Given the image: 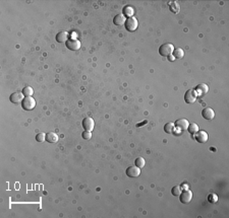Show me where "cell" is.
Returning a JSON list of instances; mask_svg holds the SVG:
<instances>
[{"label": "cell", "mask_w": 229, "mask_h": 218, "mask_svg": "<svg viewBox=\"0 0 229 218\" xmlns=\"http://www.w3.org/2000/svg\"><path fill=\"white\" fill-rule=\"evenodd\" d=\"M173 51H174V46L170 43L163 44L160 46V48H159V54L164 57H168L170 55H172Z\"/></svg>", "instance_id": "6da1fadb"}, {"label": "cell", "mask_w": 229, "mask_h": 218, "mask_svg": "<svg viewBox=\"0 0 229 218\" xmlns=\"http://www.w3.org/2000/svg\"><path fill=\"white\" fill-rule=\"evenodd\" d=\"M138 19L136 17H128V18L125 20V22H124V27H125V30L127 32H134L137 29H138Z\"/></svg>", "instance_id": "7a4b0ae2"}, {"label": "cell", "mask_w": 229, "mask_h": 218, "mask_svg": "<svg viewBox=\"0 0 229 218\" xmlns=\"http://www.w3.org/2000/svg\"><path fill=\"white\" fill-rule=\"evenodd\" d=\"M22 107L23 110L26 111H32L36 107V101L32 98V96H26L22 102Z\"/></svg>", "instance_id": "3957f363"}, {"label": "cell", "mask_w": 229, "mask_h": 218, "mask_svg": "<svg viewBox=\"0 0 229 218\" xmlns=\"http://www.w3.org/2000/svg\"><path fill=\"white\" fill-rule=\"evenodd\" d=\"M197 99V93L195 89H189L184 95V101L186 103H193Z\"/></svg>", "instance_id": "277c9868"}, {"label": "cell", "mask_w": 229, "mask_h": 218, "mask_svg": "<svg viewBox=\"0 0 229 218\" xmlns=\"http://www.w3.org/2000/svg\"><path fill=\"white\" fill-rule=\"evenodd\" d=\"M193 199V192L189 191V190H184L180 193L179 195V200L180 202L183 204H189Z\"/></svg>", "instance_id": "5b68a950"}, {"label": "cell", "mask_w": 229, "mask_h": 218, "mask_svg": "<svg viewBox=\"0 0 229 218\" xmlns=\"http://www.w3.org/2000/svg\"><path fill=\"white\" fill-rule=\"evenodd\" d=\"M65 44H66V47L68 49L71 51H78L81 48V42L76 39H69Z\"/></svg>", "instance_id": "8992f818"}, {"label": "cell", "mask_w": 229, "mask_h": 218, "mask_svg": "<svg viewBox=\"0 0 229 218\" xmlns=\"http://www.w3.org/2000/svg\"><path fill=\"white\" fill-rule=\"evenodd\" d=\"M125 174L129 178H138L141 175V168L138 167H128L126 168Z\"/></svg>", "instance_id": "52a82bcc"}, {"label": "cell", "mask_w": 229, "mask_h": 218, "mask_svg": "<svg viewBox=\"0 0 229 218\" xmlns=\"http://www.w3.org/2000/svg\"><path fill=\"white\" fill-rule=\"evenodd\" d=\"M208 138H209L208 133L205 132V131H197L195 134V139L199 143H206L208 141Z\"/></svg>", "instance_id": "ba28073f"}, {"label": "cell", "mask_w": 229, "mask_h": 218, "mask_svg": "<svg viewBox=\"0 0 229 218\" xmlns=\"http://www.w3.org/2000/svg\"><path fill=\"white\" fill-rule=\"evenodd\" d=\"M25 98L26 96L23 95V92H13L9 96V101L13 103H22Z\"/></svg>", "instance_id": "9c48e42d"}, {"label": "cell", "mask_w": 229, "mask_h": 218, "mask_svg": "<svg viewBox=\"0 0 229 218\" xmlns=\"http://www.w3.org/2000/svg\"><path fill=\"white\" fill-rule=\"evenodd\" d=\"M82 125L86 131H91L92 132V130L94 129V126H95V122H94V120L92 118H85L82 122Z\"/></svg>", "instance_id": "30bf717a"}, {"label": "cell", "mask_w": 229, "mask_h": 218, "mask_svg": "<svg viewBox=\"0 0 229 218\" xmlns=\"http://www.w3.org/2000/svg\"><path fill=\"white\" fill-rule=\"evenodd\" d=\"M189 125V121H187L186 119H178V120H176L175 123H174L175 127H177V128H179L180 130H183V131L187 130Z\"/></svg>", "instance_id": "8fae6325"}, {"label": "cell", "mask_w": 229, "mask_h": 218, "mask_svg": "<svg viewBox=\"0 0 229 218\" xmlns=\"http://www.w3.org/2000/svg\"><path fill=\"white\" fill-rule=\"evenodd\" d=\"M202 116L204 119H206V120H213L215 117V112L213 111V109L206 108L202 111Z\"/></svg>", "instance_id": "7c38bea8"}, {"label": "cell", "mask_w": 229, "mask_h": 218, "mask_svg": "<svg viewBox=\"0 0 229 218\" xmlns=\"http://www.w3.org/2000/svg\"><path fill=\"white\" fill-rule=\"evenodd\" d=\"M196 91L199 93L200 95H205L206 93H208V91H209V86L205 83H201L199 85H197Z\"/></svg>", "instance_id": "4fadbf2b"}, {"label": "cell", "mask_w": 229, "mask_h": 218, "mask_svg": "<svg viewBox=\"0 0 229 218\" xmlns=\"http://www.w3.org/2000/svg\"><path fill=\"white\" fill-rule=\"evenodd\" d=\"M55 39L58 43H66L68 40V34L66 32H59L56 34Z\"/></svg>", "instance_id": "5bb4252c"}, {"label": "cell", "mask_w": 229, "mask_h": 218, "mask_svg": "<svg viewBox=\"0 0 229 218\" xmlns=\"http://www.w3.org/2000/svg\"><path fill=\"white\" fill-rule=\"evenodd\" d=\"M125 16H124L122 13H120V14H117L114 16L113 18V23L115 26H122L124 25V22H125Z\"/></svg>", "instance_id": "9a60e30c"}, {"label": "cell", "mask_w": 229, "mask_h": 218, "mask_svg": "<svg viewBox=\"0 0 229 218\" xmlns=\"http://www.w3.org/2000/svg\"><path fill=\"white\" fill-rule=\"evenodd\" d=\"M46 140L47 142L49 143H55L58 141V135L56 133H53V132H49L46 134Z\"/></svg>", "instance_id": "2e32d148"}, {"label": "cell", "mask_w": 229, "mask_h": 218, "mask_svg": "<svg viewBox=\"0 0 229 218\" xmlns=\"http://www.w3.org/2000/svg\"><path fill=\"white\" fill-rule=\"evenodd\" d=\"M134 10L131 6H125V7H123V9H122V14L124 16L131 17L134 15Z\"/></svg>", "instance_id": "e0dca14e"}, {"label": "cell", "mask_w": 229, "mask_h": 218, "mask_svg": "<svg viewBox=\"0 0 229 218\" xmlns=\"http://www.w3.org/2000/svg\"><path fill=\"white\" fill-rule=\"evenodd\" d=\"M172 55H173V57L176 59H182L183 56H184V51L182 49H180V48H177V49H174Z\"/></svg>", "instance_id": "ac0fdd59"}, {"label": "cell", "mask_w": 229, "mask_h": 218, "mask_svg": "<svg viewBox=\"0 0 229 218\" xmlns=\"http://www.w3.org/2000/svg\"><path fill=\"white\" fill-rule=\"evenodd\" d=\"M174 129H175V126L173 123H166L164 125V131L167 134H172L174 132Z\"/></svg>", "instance_id": "d6986e66"}, {"label": "cell", "mask_w": 229, "mask_h": 218, "mask_svg": "<svg viewBox=\"0 0 229 218\" xmlns=\"http://www.w3.org/2000/svg\"><path fill=\"white\" fill-rule=\"evenodd\" d=\"M187 130H189V132L190 134L195 135L197 131H199V126H197L196 123H190L189 125V128H187Z\"/></svg>", "instance_id": "ffe728a7"}, {"label": "cell", "mask_w": 229, "mask_h": 218, "mask_svg": "<svg viewBox=\"0 0 229 218\" xmlns=\"http://www.w3.org/2000/svg\"><path fill=\"white\" fill-rule=\"evenodd\" d=\"M169 9L171 10L173 13H178L179 10H180V5L177 2H172V3H170Z\"/></svg>", "instance_id": "44dd1931"}, {"label": "cell", "mask_w": 229, "mask_h": 218, "mask_svg": "<svg viewBox=\"0 0 229 218\" xmlns=\"http://www.w3.org/2000/svg\"><path fill=\"white\" fill-rule=\"evenodd\" d=\"M22 92L23 93V95L25 96H32L33 93H34V91L31 86H26V87H23Z\"/></svg>", "instance_id": "7402d4cb"}, {"label": "cell", "mask_w": 229, "mask_h": 218, "mask_svg": "<svg viewBox=\"0 0 229 218\" xmlns=\"http://www.w3.org/2000/svg\"><path fill=\"white\" fill-rule=\"evenodd\" d=\"M134 164H136V167L142 168H144V167H145L146 161H145V159H144L143 157H138L137 159L134 160Z\"/></svg>", "instance_id": "603a6c76"}, {"label": "cell", "mask_w": 229, "mask_h": 218, "mask_svg": "<svg viewBox=\"0 0 229 218\" xmlns=\"http://www.w3.org/2000/svg\"><path fill=\"white\" fill-rule=\"evenodd\" d=\"M181 192H182V190H181V187H180V186L173 187L172 190H171V194H172L173 196H176V197H178Z\"/></svg>", "instance_id": "cb8c5ba5"}, {"label": "cell", "mask_w": 229, "mask_h": 218, "mask_svg": "<svg viewBox=\"0 0 229 218\" xmlns=\"http://www.w3.org/2000/svg\"><path fill=\"white\" fill-rule=\"evenodd\" d=\"M36 140L38 142H44L45 140H46V134L45 133H38L36 135Z\"/></svg>", "instance_id": "d4e9b609"}, {"label": "cell", "mask_w": 229, "mask_h": 218, "mask_svg": "<svg viewBox=\"0 0 229 218\" xmlns=\"http://www.w3.org/2000/svg\"><path fill=\"white\" fill-rule=\"evenodd\" d=\"M208 201L210 203H216L218 201V196L216 194H210V195L208 196Z\"/></svg>", "instance_id": "484cf974"}, {"label": "cell", "mask_w": 229, "mask_h": 218, "mask_svg": "<svg viewBox=\"0 0 229 218\" xmlns=\"http://www.w3.org/2000/svg\"><path fill=\"white\" fill-rule=\"evenodd\" d=\"M82 136H83L84 139L89 140V139H91V138H92V133H91V131H85V132H83Z\"/></svg>", "instance_id": "4316f807"}, {"label": "cell", "mask_w": 229, "mask_h": 218, "mask_svg": "<svg viewBox=\"0 0 229 218\" xmlns=\"http://www.w3.org/2000/svg\"><path fill=\"white\" fill-rule=\"evenodd\" d=\"M147 122H148V121H144L143 123H141V124H137V127H142V125H145V124H147Z\"/></svg>", "instance_id": "83f0119b"}, {"label": "cell", "mask_w": 229, "mask_h": 218, "mask_svg": "<svg viewBox=\"0 0 229 218\" xmlns=\"http://www.w3.org/2000/svg\"><path fill=\"white\" fill-rule=\"evenodd\" d=\"M168 59H169V61H171V62H172V61H173V59H174V57H172L171 55H170V56H168Z\"/></svg>", "instance_id": "f1b7e54d"}]
</instances>
